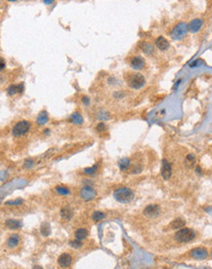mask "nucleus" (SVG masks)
Returning a JSON list of instances; mask_svg holds the SVG:
<instances>
[{
  "instance_id": "obj_1",
  "label": "nucleus",
  "mask_w": 212,
  "mask_h": 269,
  "mask_svg": "<svg viewBox=\"0 0 212 269\" xmlns=\"http://www.w3.org/2000/svg\"><path fill=\"white\" fill-rule=\"evenodd\" d=\"M134 197H135L134 192L130 188H127V187H122V188L116 189L114 192L115 200L117 202H119V203H122V204L130 203L131 201H133Z\"/></svg>"
},
{
  "instance_id": "obj_2",
  "label": "nucleus",
  "mask_w": 212,
  "mask_h": 269,
  "mask_svg": "<svg viewBox=\"0 0 212 269\" xmlns=\"http://www.w3.org/2000/svg\"><path fill=\"white\" fill-rule=\"evenodd\" d=\"M195 238H196L195 231L187 227L178 230L177 232L174 234V239L178 243H189V242H192Z\"/></svg>"
},
{
  "instance_id": "obj_3",
  "label": "nucleus",
  "mask_w": 212,
  "mask_h": 269,
  "mask_svg": "<svg viewBox=\"0 0 212 269\" xmlns=\"http://www.w3.org/2000/svg\"><path fill=\"white\" fill-rule=\"evenodd\" d=\"M188 24L186 23L182 22V23H179L177 26L174 27V29H172L171 32V37L174 40H181L183 39L184 37L187 35V33H188Z\"/></svg>"
},
{
  "instance_id": "obj_4",
  "label": "nucleus",
  "mask_w": 212,
  "mask_h": 269,
  "mask_svg": "<svg viewBox=\"0 0 212 269\" xmlns=\"http://www.w3.org/2000/svg\"><path fill=\"white\" fill-rule=\"evenodd\" d=\"M30 128V123L27 121H19L18 123L15 124V126L12 129V134L15 137H20L23 136L26 133H28Z\"/></svg>"
},
{
  "instance_id": "obj_5",
  "label": "nucleus",
  "mask_w": 212,
  "mask_h": 269,
  "mask_svg": "<svg viewBox=\"0 0 212 269\" xmlns=\"http://www.w3.org/2000/svg\"><path fill=\"white\" fill-rule=\"evenodd\" d=\"M146 83L145 77L141 73H134L128 79V85L133 89H140Z\"/></svg>"
},
{
  "instance_id": "obj_6",
  "label": "nucleus",
  "mask_w": 212,
  "mask_h": 269,
  "mask_svg": "<svg viewBox=\"0 0 212 269\" xmlns=\"http://www.w3.org/2000/svg\"><path fill=\"white\" fill-rule=\"evenodd\" d=\"M190 255H191V258H193L194 259L203 260L205 258H207L208 251L204 247H197L192 249L190 252Z\"/></svg>"
},
{
  "instance_id": "obj_7",
  "label": "nucleus",
  "mask_w": 212,
  "mask_h": 269,
  "mask_svg": "<svg viewBox=\"0 0 212 269\" xmlns=\"http://www.w3.org/2000/svg\"><path fill=\"white\" fill-rule=\"evenodd\" d=\"M97 193L94 190V188H92L90 186H84L83 188L80 190V197L84 201H93L96 198Z\"/></svg>"
},
{
  "instance_id": "obj_8",
  "label": "nucleus",
  "mask_w": 212,
  "mask_h": 269,
  "mask_svg": "<svg viewBox=\"0 0 212 269\" xmlns=\"http://www.w3.org/2000/svg\"><path fill=\"white\" fill-rule=\"evenodd\" d=\"M172 175V166L171 164L166 159H163L161 161V176L164 180H168Z\"/></svg>"
},
{
  "instance_id": "obj_9",
  "label": "nucleus",
  "mask_w": 212,
  "mask_h": 269,
  "mask_svg": "<svg viewBox=\"0 0 212 269\" xmlns=\"http://www.w3.org/2000/svg\"><path fill=\"white\" fill-rule=\"evenodd\" d=\"M57 261H58V265L61 268H67L71 266L72 262V256L70 254L64 253L59 256Z\"/></svg>"
},
{
  "instance_id": "obj_10",
  "label": "nucleus",
  "mask_w": 212,
  "mask_h": 269,
  "mask_svg": "<svg viewBox=\"0 0 212 269\" xmlns=\"http://www.w3.org/2000/svg\"><path fill=\"white\" fill-rule=\"evenodd\" d=\"M159 212H160L159 206L158 205L152 204V205H149L146 206L144 211H143V214H144L146 216H149V217H155V216H158L159 214Z\"/></svg>"
},
{
  "instance_id": "obj_11",
  "label": "nucleus",
  "mask_w": 212,
  "mask_h": 269,
  "mask_svg": "<svg viewBox=\"0 0 212 269\" xmlns=\"http://www.w3.org/2000/svg\"><path fill=\"white\" fill-rule=\"evenodd\" d=\"M202 27V21L201 19H194L193 21H191L188 24V29L191 33H197L199 29Z\"/></svg>"
},
{
  "instance_id": "obj_12",
  "label": "nucleus",
  "mask_w": 212,
  "mask_h": 269,
  "mask_svg": "<svg viewBox=\"0 0 212 269\" xmlns=\"http://www.w3.org/2000/svg\"><path fill=\"white\" fill-rule=\"evenodd\" d=\"M130 65L131 68H134V70H141L145 66V60L141 56H136V57L132 58V60H131Z\"/></svg>"
},
{
  "instance_id": "obj_13",
  "label": "nucleus",
  "mask_w": 212,
  "mask_h": 269,
  "mask_svg": "<svg viewBox=\"0 0 212 269\" xmlns=\"http://www.w3.org/2000/svg\"><path fill=\"white\" fill-rule=\"evenodd\" d=\"M19 243H20V236L19 234H12L7 240L6 245L9 249H16L19 246Z\"/></svg>"
},
{
  "instance_id": "obj_14",
  "label": "nucleus",
  "mask_w": 212,
  "mask_h": 269,
  "mask_svg": "<svg viewBox=\"0 0 212 269\" xmlns=\"http://www.w3.org/2000/svg\"><path fill=\"white\" fill-rule=\"evenodd\" d=\"M155 45H157V47H158L159 50H162V51H164V50H167L168 48H169V46H170L168 40L165 38V37H163V36H158V37L157 40H155Z\"/></svg>"
},
{
  "instance_id": "obj_15",
  "label": "nucleus",
  "mask_w": 212,
  "mask_h": 269,
  "mask_svg": "<svg viewBox=\"0 0 212 269\" xmlns=\"http://www.w3.org/2000/svg\"><path fill=\"white\" fill-rule=\"evenodd\" d=\"M24 91V84H11L7 88V93L9 96H13L16 93H22Z\"/></svg>"
},
{
  "instance_id": "obj_16",
  "label": "nucleus",
  "mask_w": 212,
  "mask_h": 269,
  "mask_svg": "<svg viewBox=\"0 0 212 269\" xmlns=\"http://www.w3.org/2000/svg\"><path fill=\"white\" fill-rule=\"evenodd\" d=\"M5 226L11 230H16V229L21 228L23 226V223L20 220L12 219L11 218V219H7L5 221Z\"/></svg>"
},
{
  "instance_id": "obj_17",
  "label": "nucleus",
  "mask_w": 212,
  "mask_h": 269,
  "mask_svg": "<svg viewBox=\"0 0 212 269\" xmlns=\"http://www.w3.org/2000/svg\"><path fill=\"white\" fill-rule=\"evenodd\" d=\"M88 237V231L85 228H78L76 232H74V239L83 241Z\"/></svg>"
},
{
  "instance_id": "obj_18",
  "label": "nucleus",
  "mask_w": 212,
  "mask_h": 269,
  "mask_svg": "<svg viewBox=\"0 0 212 269\" xmlns=\"http://www.w3.org/2000/svg\"><path fill=\"white\" fill-rule=\"evenodd\" d=\"M72 214H73L72 209L68 205L64 206V208L61 209V217L64 218V219H66V220H70L72 216Z\"/></svg>"
},
{
  "instance_id": "obj_19",
  "label": "nucleus",
  "mask_w": 212,
  "mask_h": 269,
  "mask_svg": "<svg viewBox=\"0 0 212 269\" xmlns=\"http://www.w3.org/2000/svg\"><path fill=\"white\" fill-rule=\"evenodd\" d=\"M185 220H183L182 218H176V219H174L171 223H170V227L174 230H180L184 228L185 226Z\"/></svg>"
},
{
  "instance_id": "obj_20",
  "label": "nucleus",
  "mask_w": 212,
  "mask_h": 269,
  "mask_svg": "<svg viewBox=\"0 0 212 269\" xmlns=\"http://www.w3.org/2000/svg\"><path fill=\"white\" fill-rule=\"evenodd\" d=\"M48 121V114L47 112L42 111L40 112L38 116L36 117V122L39 124V126H44V124Z\"/></svg>"
},
{
  "instance_id": "obj_21",
  "label": "nucleus",
  "mask_w": 212,
  "mask_h": 269,
  "mask_svg": "<svg viewBox=\"0 0 212 269\" xmlns=\"http://www.w3.org/2000/svg\"><path fill=\"white\" fill-rule=\"evenodd\" d=\"M40 233L43 237H48L51 234V226L48 222H42L40 225Z\"/></svg>"
},
{
  "instance_id": "obj_22",
  "label": "nucleus",
  "mask_w": 212,
  "mask_h": 269,
  "mask_svg": "<svg viewBox=\"0 0 212 269\" xmlns=\"http://www.w3.org/2000/svg\"><path fill=\"white\" fill-rule=\"evenodd\" d=\"M196 156L194 154H189L188 156L186 157V160H185V164L188 167H193L196 164Z\"/></svg>"
},
{
  "instance_id": "obj_23",
  "label": "nucleus",
  "mask_w": 212,
  "mask_h": 269,
  "mask_svg": "<svg viewBox=\"0 0 212 269\" xmlns=\"http://www.w3.org/2000/svg\"><path fill=\"white\" fill-rule=\"evenodd\" d=\"M71 121L76 124H81L83 122V117L78 112H73L71 117Z\"/></svg>"
},
{
  "instance_id": "obj_24",
  "label": "nucleus",
  "mask_w": 212,
  "mask_h": 269,
  "mask_svg": "<svg viewBox=\"0 0 212 269\" xmlns=\"http://www.w3.org/2000/svg\"><path fill=\"white\" fill-rule=\"evenodd\" d=\"M118 165H119V168L121 170H126L130 166V160L127 158L121 159L119 161V162H118Z\"/></svg>"
},
{
  "instance_id": "obj_25",
  "label": "nucleus",
  "mask_w": 212,
  "mask_h": 269,
  "mask_svg": "<svg viewBox=\"0 0 212 269\" xmlns=\"http://www.w3.org/2000/svg\"><path fill=\"white\" fill-rule=\"evenodd\" d=\"M105 216H106V214H104L103 211H99V210H97V211H94L93 212V214H92V219L94 220V221H101L102 219H104L105 218Z\"/></svg>"
},
{
  "instance_id": "obj_26",
  "label": "nucleus",
  "mask_w": 212,
  "mask_h": 269,
  "mask_svg": "<svg viewBox=\"0 0 212 269\" xmlns=\"http://www.w3.org/2000/svg\"><path fill=\"white\" fill-rule=\"evenodd\" d=\"M142 49H143V51H144V53H146V54H148V55L153 54L154 51V46L149 44V43H144V44H143V46H142Z\"/></svg>"
},
{
  "instance_id": "obj_27",
  "label": "nucleus",
  "mask_w": 212,
  "mask_h": 269,
  "mask_svg": "<svg viewBox=\"0 0 212 269\" xmlns=\"http://www.w3.org/2000/svg\"><path fill=\"white\" fill-rule=\"evenodd\" d=\"M55 191L58 194H60V195H64V196H67L70 194V190L66 188V187H63V186H57L55 188Z\"/></svg>"
},
{
  "instance_id": "obj_28",
  "label": "nucleus",
  "mask_w": 212,
  "mask_h": 269,
  "mask_svg": "<svg viewBox=\"0 0 212 269\" xmlns=\"http://www.w3.org/2000/svg\"><path fill=\"white\" fill-rule=\"evenodd\" d=\"M70 246L72 248V249H80L82 247V241H79V240H71L70 241Z\"/></svg>"
},
{
  "instance_id": "obj_29",
  "label": "nucleus",
  "mask_w": 212,
  "mask_h": 269,
  "mask_svg": "<svg viewBox=\"0 0 212 269\" xmlns=\"http://www.w3.org/2000/svg\"><path fill=\"white\" fill-rule=\"evenodd\" d=\"M97 168H98V164H95L94 165L91 166V167H87V168H85V170H84V172L87 173L88 175H91V174L95 173V172L97 171Z\"/></svg>"
},
{
  "instance_id": "obj_30",
  "label": "nucleus",
  "mask_w": 212,
  "mask_h": 269,
  "mask_svg": "<svg viewBox=\"0 0 212 269\" xmlns=\"http://www.w3.org/2000/svg\"><path fill=\"white\" fill-rule=\"evenodd\" d=\"M22 203H23L22 199H17V200H14V201H7L5 203V205H21Z\"/></svg>"
},
{
  "instance_id": "obj_31",
  "label": "nucleus",
  "mask_w": 212,
  "mask_h": 269,
  "mask_svg": "<svg viewBox=\"0 0 212 269\" xmlns=\"http://www.w3.org/2000/svg\"><path fill=\"white\" fill-rule=\"evenodd\" d=\"M32 165H33V161L32 160H26V161H24V168H30Z\"/></svg>"
},
{
  "instance_id": "obj_32",
  "label": "nucleus",
  "mask_w": 212,
  "mask_h": 269,
  "mask_svg": "<svg viewBox=\"0 0 212 269\" xmlns=\"http://www.w3.org/2000/svg\"><path fill=\"white\" fill-rule=\"evenodd\" d=\"M106 124L105 123H103V122H100L98 126H97V130L98 131H100V132H101V131H104V130H106Z\"/></svg>"
},
{
  "instance_id": "obj_33",
  "label": "nucleus",
  "mask_w": 212,
  "mask_h": 269,
  "mask_svg": "<svg viewBox=\"0 0 212 269\" xmlns=\"http://www.w3.org/2000/svg\"><path fill=\"white\" fill-rule=\"evenodd\" d=\"M204 211L207 212L208 214L212 215V206H206V208L204 209Z\"/></svg>"
},
{
  "instance_id": "obj_34",
  "label": "nucleus",
  "mask_w": 212,
  "mask_h": 269,
  "mask_svg": "<svg viewBox=\"0 0 212 269\" xmlns=\"http://www.w3.org/2000/svg\"><path fill=\"white\" fill-rule=\"evenodd\" d=\"M82 101H83L86 105L89 104V99H88V97H83V98H82Z\"/></svg>"
},
{
  "instance_id": "obj_35",
  "label": "nucleus",
  "mask_w": 212,
  "mask_h": 269,
  "mask_svg": "<svg viewBox=\"0 0 212 269\" xmlns=\"http://www.w3.org/2000/svg\"><path fill=\"white\" fill-rule=\"evenodd\" d=\"M199 63H201V60H197V61L194 62V63L192 64V66H191V67H197V64H199Z\"/></svg>"
},
{
  "instance_id": "obj_36",
  "label": "nucleus",
  "mask_w": 212,
  "mask_h": 269,
  "mask_svg": "<svg viewBox=\"0 0 212 269\" xmlns=\"http://www.w3.org/2000/svg\"><path fill=\"white\" fill-rule=\"evenodd\" d=\"M43 3H45V4H51V3H53V1H52V0H44V1H43Z\"/></svg>"
},
{
  "instance_id": "obj_37",
  "label": "nucleus",
  "mask_w": 212,
  "mask_h": 269,
  "mask_svg": "<svg viewBox=\"0 0 212 269\" xmlns=\"http://www.w3.org/2000/svg\"><path fill=\"white\" fill-rule=\"evenodd\" d=\"M32 269H43V267L41 265H34Z\"/></svg>"
},
{
  "instance_id": "obj_38",
  "label": "nucleus",
  "mask_w": 212,
  "mask_h": 269,
  "mask_svg": "<svg viewBox=\"0 0 212 269\" xmlns=\"http://www.w3.org/2000/svg\"><path fill=\"white\" fill-rule=\"evenodd\" d=\"M4 67H5V64H4V60H3V59H1V70H3V68H4Z\"/></svg>"
},
{
  "instance_id": "obj_39",
  "label": "nucleus",
  "mask_w": 212,
  "mask_h": 269,
  "mask_svg": "<svg viewBox=\"0 0 212 269\" xmlns=\"http://www.w3.org/2000/svg\"><path fill=\"white\" fill-rule=\"evenodd\" d=\"M210 256H211V258H212V252H211V254H210Z\"/></svg>"
}]
</instances>
